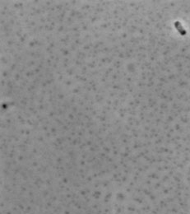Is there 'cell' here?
Listing matches in <instances>:
<instances>
[{
  "label": "cell",
  "mask_w": 190,
  "mask_h": 214,
  "mask_svg": "<svg viewBox=\"0 0 190 214\" xmlns=\"http://www.w3.org/2000/svg\"><path fill=\"white\" fill-rule=\"evenodd\" d=\"M174 25H175V27H176V28L178 29V31H179V33L181 34L182 35H186V31L184 29V27L181 26V24L179 23V22H176L175 23H174Z\"/></svg>",
  "instance_id": "obj_1"
}]
</instances>
